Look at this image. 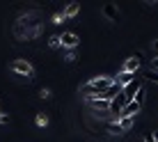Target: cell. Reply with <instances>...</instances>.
I'll return each instance as SVG.
<instances>
[{
  "instance_id": "obj_1",
  "label": "cell",
  "mask_w": 158,
  "mask_h": 142,
  "mask_svg": "<svg viewBox=\"0 0 158 142\" xmlns=\"http://www.w3.org/2000/svg\"><path fill=\"white\" fill-rule=\"evenodd\" d=\"M112 80L115 78H110V76H96V78H92L89 83H85L80 92H83L85 96H103L106 90L112 85Z\"/></svg>"
},
{
  "instance_id": "obj_2",
  "label": "cell",
  "mask_w": 158,
  "mask_h": 142,
  "mask_svg": "<svg viewBox=\"0 0 158 142\" xmlns=\"http://www.w3.org/2000/svg\"><path fill=\"white\" fill-rule=\"evenodd\" d=\"M12 71H14V73H19V76H23V78H30V76L35 73V69H32V64L28 62V60H14Z\"/></svg>"
},
{
  "instance_id": "obj_3",
  "label": "cell",
  "mask_w": 158,
  "mask_h": 142,
  "mask_svg": "<svg viewBox=\"0 0 158 142\" xmlns=\"http://www.w3.org/2000/svg\"><path fill=\"white\" fill-rule=\"evenodd\" d=\"M140 87H142V80H140L138 76H135V78L131 80V83H128L126 87H124V90H122V96H124L126 101H133V99H135V94L140 92Z\"/></svg>"
},
{
  "instance_id": "obj_4",
  "label": "cell",
  "mask_w": 158,
  "mask_h": 142,
  "mask_svg": "<svg viewBox=\"0 0 158 142\" xmlns=\"http://www.w3.org/2000/svg\"><path fill=\"white\" fill-rule=\"evenodd\" d=\"M78 35H73V32H62V37H60V44H62V48H76L78 46Z\"/></svg>"
},
{
  "instance_id": "obj_5",
  "label": "cell",
  "mask_w": 158,
  "mask_h": 142,
  "mask_svg": "<svg viewBox=\"0 0 158 142\" xmlns=\"http://www.w3.org/2000/svg\"><path fill=\"white\" fill-rule=\"evenodd\" d=\"M122 90H124V87L119 85L117 80H112V85H110V87H108V90H106V94H103L101 99H106V101H112V99H117V96L122 94Z\"/></svg>"
},
{
  "instance_id": "obj_6",
  "label": "cell",
  "mask_w": 158,
  "mask_h": 142,
  "mask_svg": "<svg viewBox=\"0 0 158 142\" xmlns=\"http://www.w3.org/2000/svg\"><path fill=\"white\" fill-rule=\"evenodd\" d=\"M140 108H142V106H138V103H135V101H128L126 106L122 108V112H119V117H135V115L140 112Z\"/></svg>"
},
{
  "instance_id": "obj_7",
  "label": "cell",
  "mask_w": 158,
  "mask_h": 142,
  "mask_svg": "<svg viewBox=\"0 0 158 142\" xmlns=\"http://www.w3.org/2000/svg\"><path fill=\"white\" fill-rule=\"evenodd\" d=\"M138 69H140V60L133 55V57H128L126 62H124V69H122V71H126V73H133V76H135V71H138Z\"/></svg>"
},
{
  "instance_id": "obj_8",
  "label": "cell",
  "mask_w": 158,
  "mask_h": 142,
  "mask_svg": "<svg viewBox=\"0 0 158 142\" xmlns=\"http://www.w3.org/2000/svg\"><path fill=\"white\" fill-rule=\"evenodd\" d=\"M103 16H106L108 21H117L119 19V12L115 5H103Z\"/></svg>"
},
{
  "instance_id": "obj_9",
  "label": "cell",
  "mask_w": 158,
  "mask_h": 142,
  "mask_svg": "<svg viewBox=\"0 0 158 142\" xmlns=\"http://www.w3.org/2000/svg\"><path fill=\"white\" fill-rule=\"evenodd\" d=\"M133 78H135V76H133V73H126V71H119V73H117V78H115V80H117V83H119V85H122V87H126V85H128V83H131V80H133Z\"/></svg>"
},
{
  "instance_id": "obj_10",
  "label": "cell",
  "mask_w": 158,
  "mask_h": 142,
  "mask_svg": "<svg viewBox=\"0 0 158 142\" xmlns=\"http://www.w3.org/2000/svg\"><path fill=\"white\" fill-rule=\"evenodd\" d=\"M78 12H80V5L78 2H69L67 9H64V19H71V16H76Z\"/></svg>"
},
{
  "instance_id": "obj_11",
  "label": "cell",
  "mask_w": 158,
  "mask_h": 142,
  "mask_svg": "<svg viewBox=\"0 0 158 142\" xmlns=\"http://www.w3.org/2000/svg\"><path fill=\"white\" fill-rule=\"evenodd\" d=\"M133 122H135V117H119L117 119V124H119V128H122V131H128L131 126H133Z\"/></svg>"
},
{
  "instance_id": "obj_12",
  "label": "cell",
  "mask_w": 158,
  "mask_h": 142,
  "mask_svg": "<svg viewBox=\"0 0 158 142\" xmlns=\"http://www.w3.org/2000/svg\"><path fill=\"white\" fill-rule=\"evenodd\" d=\"M37 126H48V115L46 112H37Z\"/></svg>"
},
{
  "instance_id": "obj_13",
  "label": "cell",
  "mask_w": 158,
  "mask_h": 142,
  "mask_svg": "<svg viewBox=\"0 0 158 142\" xmlns=\"http://www.w3.org/2000/svg\"><path fill=\"white\" fill-rule=\"evenodd\" d=\"M144 96H147V90H144V87H140V92H138V94H135V103H138V106H142V103H144Z\"/></svg>"
},
{
  "instance_id": "obj_14",
  "label": "cell",
  "mask_w": 158,
  "mask_h": 142,
  "mask_svg": "<svg viewBox=\"0 0 158 142\" xmlns=\"http://www.w3.org/2000/svg\"><path fill=\"white\" fill-rule=\"evenodd\" d=\"M144 78H147V80H151V83H156V85H158V73H156V71H151V69H149V71H147V73H144Z\"/></svg>"
},
{
  "instance_id": "obj_15",
  "label": "cell",
  "mask_w": 158,
  "mask_h": 142,
  "mask_svg": "<svg viewBox=\"0 0 158 142\" xmlns=\"http://www.w3.org/2000/svg\"><path fill=\"white\" fill-rule=\"evenodd\" d=\"M108 131H110V133H115V135H119V133H124L122 128H119V124L117 122H112V124H108Z\"/></svg>"
},
{
  "instance_id": "obj_16",
  "label": "cell",
  "mask_w": 158,
  "mask_h": 142,
  "mask_svg": "<svg viewBox=\"0 0 158 142\" xmlns=\"http://www.w3.org/2000/svg\"><path fill=\"white\" fill-rule=\"evenodd\" d=\"M48 46H51V48H57V46H62V44H60V35H53L51 39H48Z\"/></svg>"
},
{
  "instance_id": "obj_17",
  "label": "cell",
  "mask_w": 158,
  "mask_h": 142,
  "mask_svg": "<svg viewBox=\"0 0 158 142\" xmlns=\"http://www.w3.org/2000/svg\"><path fill=\"white\" fill-rule=\"evenodd\" d=\"M151 71H156V73H158V57L151 60Z\"/></svg>"
},
{
  "instance_id": "obj_18",
  "label": "cell",
  "mask_w": 158,
  "mask_h": 142,
  "mask_svg": "<svg viewBox=\"0 0 158 142\" xmlns=\"http://www.w3.org/2000/svg\"><path fill=\"white\" fill-rule=\"evenodd\" d=\"M39 96H41V99H51V92H48V90H41Z\"/></svg>"
},
{
  "instance_id": "obj_19",
  "label": "cell",
  "mask_w": 158,
  "mask_h": 142,
  "mask_svg": "<svg viewBox=\"0 0 158 142\" xmlns=\"http://www.w3.org/2000/svg\"><path fill=\"white\" fill-rule=\"evenodd\" d=\"M0 124H9V117H7V115H0Z\"/></svg>"
},
{
  "instance_id": "obj_20",
  "label": "cell",
  "mask_w": 158,
  "mask_h": 142,
  "mask_svg": "<svg viewBox=\"0 0 158 142\" xmlns=\"http://www.w3.org/2000/svg\"><path fill=\"white\" fill-rule=\"evenodd\" d=\"M144 142H156V140H154V135H151V133H147L144 135Z\"/></svg>"
},
{
  "instance_id": "obj_21",
  "label": "cell",
  "mask_w": 158,
  "mask_h": 142,
  "mask_svg": "<svg viewBox=\"0 0 158 142\" xmlns=\"http://www.w3.org/2000/svg\"><path fill=\"white\" fill-rule=\"evenodd\" d=\"M154 51H156V53H158V39H156V41H154Z\"/></svg>"
},
{
  "instance_id": "obj_22",
  "label": "cell",
  "mask_w": 158,
  "mask_h": 142,
  "mask_svg": "<svg viewBox=\"0 0 158 142\" xmlns=\"http://www.w3.org/2000/svg\"><path fill=\"white\" fill-rule=\"evenodd\" d=\"M0 115H2V110H0Z\"/></svg>"
}]
</instances>
